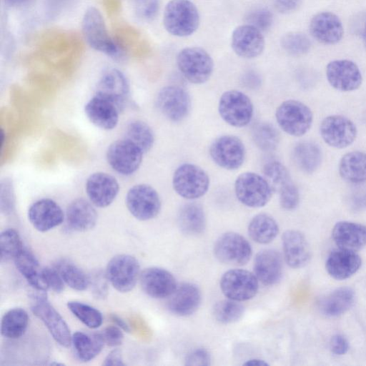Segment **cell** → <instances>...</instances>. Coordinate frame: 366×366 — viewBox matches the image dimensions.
I'll use <instances>...</instances> for the list:
<instances>
[{"label":"cell","mask_w":366,"mask_h":366,"mask_svg":"<svg viewBox=\"0 0 366 366\" xmlns=\"http://www.w3.org/2000/svg\"><path fill=\"white\" fill-rule=\"evenodd\" d=\"M163 24L172 35L189 36L199 24L198 9L190 0H170L164 8Z\"/></svg>","instance_id":"1"},{"label":"cell","mask_w":366,"mask_h":366,"mask_svg":"<svg viewBox=\"0 0 366 366\" xmlns=\"http://www.w3.org/2000/svg\"><path fill=\"white\" fill-rule=\"evenodd\" d=\"M81 30L86 43L94 49L111 56L120 51L117 43L109 36L101 12L91 6L85 11L81 21Z\"/></svg>","instance_id":"2"},{"label":"cell","mask_w":366,"mask_h":366,"mask_svg":"<svg viewBox=\"0 0 366 366\" xmlns=\"http://www.w3.org/2000/svg\"><path fill=\"white\" fill-rule=\"evenodd\" d=\"M177 64L185 79L194 84L207 81L214 70L211 56L204 49L197 46L182 49L177 54Z\"/></svg>","instance_id":"3"},{"label":"cell","mask_w":366,"mask_h":366,"mask_svg":"<svg viewBox=\"0 0 366 366\" xmlns=\"http://www.w3.org/2000/svg\"><path fill=\"white\" fill-rule=\"evenodd\" d=\"M276 120L280 127L287 134L301 137L310 129L313 114L304 103L295 99L283 102L277 107Z\"/></svg>","instance_id":"4"},{"label":"cell","mask_w":366,"mask_h":366,"mask_svg":"<svg viewBox=\"0 0 366 366\" xmlns=\"http://www.w3.org/2000/svg\"><path fill=\"white\" fill-rule=\"evenodd\" d=\"M234 192L242 204L249 207L259 208L268 203L273 190L264 176L247 172L236 179Z\"/></svg>","instance_id":"5"},{"label":"cell","mask_w":366,"mask_h":366,"mask_svg":"<svg viewBox=\"0 0 366 366\" xmlns=\"http://www.w3.org/2000/svg\"><path fill=\"white\" fill-rule=\"evenodd\" d=\"M172 185L180 197L187 199H195L207 193L209 187V178L200 167L185 163L175 170Z\"/></svg>","instance_id":"6"},{"label":"cell","mask_w":366,"mask_h":366,"mask_svg":"<svg viewBox=\"0 0 366 366\" xmlns=\"http://www.w3.org/2000/svg\"><path fill=\"white\" fill-rule=\"evenodd\" d=\"M31 310L42 321L59 345L64 347L70 346L72 335L69 328L63 317L50 304L44 293L32 297Z\"/></svg>","instance_id":"7"},{"label":"cell","mask_w":366,"mask_h":366,"mask_svg":"<svg viewBox=\"0 0 366 366\" xmlns=\"http://www.w3.org/2000/svg\"><path fill=\"white\" fill-rule=\"evenodd\" d=\"M218 111L222 119L234 127L247 126L253 116V104L243 92L229 90L224 92L219 101Z\"/></svg>","instance_id":"8"},{"label":"cell","mask_w":366,"mask_h":366,"mask_svg":"<svg viewBox=\"0 0 366 366\" xmlns=\"http://www.w3.org/2000/svg\"><path fill=\"white\" fill-rule=\"evenodd\" d=\"M219 285L226 297L238 302L253 298L259 289V280L255 274L242 269H234L224 272Z\"/></svg>","instance_id":"9"},{"label":"cell","mask_w":366,"mask_h":366,"mask_svg":"<svg viewBox=\"0 0 366 366\" xmlns=\"http://www.w3.org/2000/svg\"><path fill=\"white\" fill-rule=\"evenodd\" d=\"M106 275L110 284L120 292L132 290L140 276L137 259L129 254H118L107 264Z\"/></svg>","instance_id":"10"},{"label":"cell","mask_w":366,"mask_h":366,"mask_svg":"<svg viewBox=\"0 0 366 366\" xmlns=\"http://www.w3.org/2000/svg\"><path fill=\"white\" fill-rule=\"evenodd\" d=\"M129 212L142 221L154 218L161 209V199L157 192L150 185L139 184L131 187L126 196Z\"/></svg>","instance_id":"11"},{"label":"cell","mask_w":366,"mask_h":366,"mask_svg":"<svg viewBox=\"0 0 366 366\" xmlns=\"http://www.w3.org/2000/svg\"><path fill=\"white\" fill-rule=\"evenodd\" d=\"M214 253L216 258L224 264L242 266L249 260L252 250L243 236L228 232L218 237L214 246Z\"/></svg>","instance_id":"12"},{"label":"cell","mask_w":366,"mask_h":366,"mask_svg":"<svg viewBox=\"0 0 366 366\" xmlns=\"http://www.w3.org/2000/svg\"><path fill=\"white\" fill-rule=\"evenodd\" d=\"M320 132L324 142L336 149L347 147L355 141L357 135L355 123L342 115L326 117L321 122Z\"/></svg>","instance_id":"13"},{"label":"cell","mask_w":366,"mask_h":366,"mask_svg":"<svg viewBox=\"0 0 366 366\" xmlns=\"http://www.w3.org/2000/svg\"><path fill=\"white\" fill-rule=\"evenodd\" d=\"M209 155L219 167L235 170L244 163L245 148L237 137L223 135L213 141L209 147Z\"/></svg>","instance_id":"14"},{"label":"cell","mask_w":366,"mask_h":366,"mask_svg":"<svg viewBox=\"0 0 366 366\" xmlns=\"http://www.w3.org/2000/svg\"><path fill=\"white\" fill-rule=\"evenodd\" d=\"M143 152L127 139L112 142L107 151V160L117 173L130 175L139 167Z\"/></svg>","instance_id":"15"},{"label":"cell","mask_w":366,"mask_h":366,"mask_svg":"<svg viewBox=\"0 0 366 366\" xmlns=\"http://www.w3.org/2000/svg\"><path fill=\"white\" fill-rule=\"evenodd\" d=\"M156 105L159 111L172 122L184 119L191 109V99L188 92L177 86L163 87L157 94Z\"/></svg>","instance_id":"16"},{"label":"cell","mask_w":366,"mask_h":366,"mask_svg":"<svg viewBox=\"0 0 366 366\" xmlns=\"http://www.w3.org/2000/svg\"><path fill=\"white\" fill-rule=\"evenodd\" d=\"M326 77L334 89L341 92L354 91L362 82V73L358 66L348 59L330 61L326 67Z\"/></svg>","instance_id":"17"},{"label":"cell","mask_w":366,"mask_h":366,"mask_svg":"<svg viewBox=\"0 0 366 366\" xmlns=\"http://www.w3.org/2000/svg\"><path fill=\"white\" fill-rule=\"evenodd\" d=\"M231 46L239 56L253 59L263 52L265 41L261 31L247 24L237 26L233 31Z\"/></svg>","instance_id":"18"},{"label":"cell","mask_w":366,"mask_h":366,"mask_svg":"<svg viewBox=\"0 0 366 366\" xmlns=\"http://www.w3.org/2000/svg\"><path fill=\"white\" fill-rule=\"evenodd\" d=\"M311 36L325 45H334L341 41L344 28L340 18L330 11H322L312 16L309 24Z\"/></svg>","instance_id":"19"},{"label":"cell","mask_w":366,"mask_h":366,"mask_svg":"<svg viewBox=\"0 0 366 366\" xmlns=\"http://www.w3.org/2000/svg\"><path fill=\"white\" fill-rule=\"evenodd\" d=\"M139 280L143 291L154 298L169 297L177 287L174 275L167 269L157 267L144 269L140 273Z\"/></svg>","instance_id":"20"},{"label":"cell","mask_w":366,"mask_h":366,"mask_svg":"<svg viewBox=\"0 0 366 366\" xmlns=\"http://www.w3.org/2000/svg\"><path fill=\"white\" fill-rule=\"evenodd\" d=\"M119 184L112 175L105 172H95L86 180V192L90 202L96 207L110 205L119 192Z\"/></svg>","instance_id":"21"},{"label":"cell","mask_w":366,"mask_h":366,"mask_svg":"<svg viewBox=\"0 0 366 366\" xmlns=\"http://www.w3.org/2000/svg\"><path fill=\"white\" fill-rule=\"evenodd\" d=\"M129 92V82L124 74L117 69H111L101 76L96 94L109 100L120 110L128 99Z\"/></svg>","instance_id":"22"},{"label":"cell","mask_w":366,"mask_h":366,"mask_svg":"<svg viewBox=\"0 0 366 366\" xmlns=\"http://www.w3.org/2000/svg\"><path fill=\"white\" fill-rule=\"evenodd\" d=\"M28 218L38 231L47 232L61 224L64 219L60 206L51 199H41L33 203L28 210Z\"/></svg>","instance_id":"23"},{"label":"cell","mask_w":366,"mask_h":366,"mask_svg":"<svg viewBox=\"0 0 366 366\" xmlns=\"http://www.w3.org/2000/svg\"><path fill=\"white\" fill-rule=\"evenodd\" d=\"M282 256L274 249H262L254 257L253 273L264 285L277 284L282 278Z\"/></svg>","instance_id":"24"},{"label":"cell","mask_w":366,"mask_h":366,"mask_svg":"<svg viewBox=\"0 0 366 366\" xmlns=\"http://www.w3.org/2000/svg\"><path fill=\"white\" fill-rule=\"evenodd\" d=\"M282 249L287 264L295 269L308 264L311 250L305 235L297 230H287L282 237Z\"/></svg>","instance_id":"25"},{"label":"cell","mask_w":366,"mask_h":366,"mask_svg":"<svg viewBox=\"0 0 366 366\" xmlns=\"http://www.w3.org/2000/svg\"><path fill=\"white\" fill-rule=\"evenodd\" d=\"M202 301L199 287L192 283L184 282L177 285L176 290L169 297L168 309L178 316H188L194 313Z\"/></svg>","instance_id":"26"},{"label":"cell","mask_w":366,"mask_h":366,"mask_svg":"<svg viewBox=\"0 0 366 366\" xmlns=\"http://www.w3.org/2000/svg\"><path fill=\"white\" fill-rule=\"evenodd\" d=\"M84 112L94 125L104 130L113 129L119 121V110L117 107L97 94L86 104Z\"/></svg>","instance_id":"27"},{"label":"cell","mask_w":366,"mask_h":366,"mask_svg":"<svg viewBox=\"0 0 366 366\" xmlns=\"http://www.w3.org/2000/svg\"><path fill=\"white\" fill-rule=\"evenodd\" d=\"M361 264V257L355 251L338 248L330 252L325 267L331 277L342 280L356 273Z\"/></svg>","instance_id":"28"},{"label":"cell","mask_w":366,"mask_h":366,"mask_svg":"<svg viewBox=\"0 0 366 366\" xmlns=\"http://www.w3.org/2000/svg\"><path fill=\"white\" fill-rule=\"evenodd\" d=\"M332 236L339 248L356 252L366 245V226L348 221L338 222L332 229Z\"/></svg>","instance_id":"29"},{"label":"cell","mask_w":366,"mask_h":366,"mask_svg":"<svg viewBox=\"0 0 366 366\" xmlns=\"http://www.w3.org/2000/svg\"><path fill=\"white\" fill-rule=\"evenodd\" d=\"M89 202L84 199L72 201L66 209V224L69 229L85 232L92 229L97 221V213Z\"/></svg>","instance_id":"30"},{"label":"cell","mask_w":366,"mask_h":366,"mask_svg":"<svg viewBox=\"0 0 366 366\" xmlns=\"http://www.w3.org/2000/svg\"><path fill=\"white\" fill-rule=\"evenodd\" d=\"M339 173L347 182L357 184L366 182V153L353 151L342 156L339 164Z\"/></svg>","instance_id":"31"},{"label":"cell","mask_w":366,"mask_h":366,"mask_svg":"<svg viewBox=\"0 0 366 366\" xmlns=\"http://www.w3.org/2000/svg\"><path fill=\"white\" fill-rule=\"evenodd\" d=\"M15 265L28 283L35 290L44 292L48 289L36 258L29 251L23 249L14 259Z\"/></svg>","instance_id":"32"},{"label":"cell","mask_w":366,"mask_h":366,"mask_svg":"<svg viewBox=\"0 0 366 366\" xmlns=\"http://www.w3.org/2000/svg\"><path fill=\"white\" fill-rule=\"evenodd\" d=\"M180 230L188 235H197L206 227V217L202 206L197 203H187L181 207L177 214Z\"/></svg>","instance_id":"33"},{"label":"cell","mask_w":366,"mask_h":366,"mask_svg":"<svg viewBox=\"0 0 366 366\" xmlns=\"http://www.w3.org/2000/svg\"><path fill=\"white\" fill-rule=\"evenodd\" d=\"M355 298V292L351 288L340 287L322 299L320 302V309L326 316L337 317L352 307Z\"/></svg>","instance_id":"34"},{"label":"cell","mask_w":366,"mask_h":366,"mask_svg":"<svg viewBox=\"0 0 366 366\" xmlns=\"http://www.w3.org/2000/svg\"><path fill=\"white\" fill-rule=\"evenodd\" d=\"M71 343L77 357L81 361L88 362L100 353L104 340L101 333L76 332L71 336Z\"/></svg>","instance_id":"35"},{"label":"cell","mask_w":366,"mask_h":366,"mask_svg":"<svg viewBox=\"0 0 366 366\" xmlns=\"http://www.w3.org/2000/svg\"><path fill=\"white\" fill-rule=\"evenodd\" d=\"M247 229L250 238L262 244L272 242L279 233L276 220L265 213L255 215L249 222Z\"/></svg>","instance_id":"36"},{"label":"cell","mask_w":366,"mask_h":366,"mask_svg":"<svg viewBox=\"0 0 366 366\" xmlns=\"http://www.w3.org/2000/svg\"><path fill=\"white\" fill-rule=\"evenodd\" d=\"M322 157L320 148L312 142H300L292 150L295 165L305 173L314 172L320 167Z\"/></svg>","instance_id":"37"},{"label":"cell","mask_w":366,"mask_h":366,"mask_svg":"<svg viewBox=\"0 0 366 366\" xmlns=\"http://www.w3.org/2000/svg\"><path fill=\"white\" fill-rule=\"evenodd\" d=\"M29 325V315L22 308L16 307L8 310L2 317L1 333L9 339H16L26 332Z\"/></svg>","instance_id":"38"},{"label":"cell","mask_w":366,"mask_h":366,"mask_svg":"<svg viewBox=\"0 0 366 366\" xmlns=\"http://www.w3.org/2000/svg\"><path fill=\"white\" fill-rule=\"evenodd\" d=\"M125 139L137 146L143 153L150 150L154 142L151 127L140 120L132 121L126 128Z\"/></svg>","instance_id":"39"},{"label":"cell","mask_w":366,"mask_h":366,"mask_svg":"<svg viewBox=\"0 0 366 366\" xmlns=\"http://www.w3.org/2000/svg\"><path fill=\"white\" fill-rule=\"evenodd\" d=\"M252 135L256 146L264 152L275 150L280 139L276 127L266 122H257L254 125Z\"/></svg>","instance_id":"40"},{"label":"cell","mask_w":366,"mask_h":366,"mask_svg":"<svg viewBox=\"0 0 366 366\" xmlns=\"http://www.w3.org/2000/svg\"><path fill=\"white\" fill-rule=\"evenodd\" d=\"M55 267L64 283L73 290L83 291L89 287V277L75 264L67 260H61L56 264Z\"/></svg>","instance_id":"41"},{"label":"cell","mask_w":366,"mask_h":366,"mask_svg":"<svg viewBox=\"0 0 366 366\" xmlns=\"http://www.w3.org/2000/svg\"><path fill=\"white\" fill-rule=\"evenodd\" d=\"M244 312V306L238 301L224 300L217 302L213 308L214 319L222 324H230L240 320Z\"/></svg>","instance_id":"42"},{"label":"cell","mask_w":366,"mask_h":366,"mask_svg":"<svg viewBox=\"0 0 366 366\" xmlns=\"http://www.w3.org/2000/svg\"><path fill=\"white\" fill-rule=\"evenodd\" d=\"M67 307L84 325L91 329L99 327L103 321L102 313L95 307L78 301H70Z\"/></svg>","instance_id":"43"},{"label":"cell","mask_w":366,"mask_h":366,"mask_svg":"<svg viewBox=\"0 0 366 366\" xmlns=\"http://www.w3.org/2000/svg\"><path fill=\"white\" fill-rule=\"evenodd\" d=\"M264 177L273 192H279L292 182L289 171L282 163L274 161L266 164L263 168Z\"/></svg>","instance_id":"44"},{"label":"cell","mask_w":366,"mask_h":366,"mask_svg":"<svg viewBox=\"0 0 366 366\" xmlns=\"http://www.w3.org/2000/svg\"><path fill=\"white\" fill-rule=\"evenodd\" d=\"M22 242L18 232L14 229H7L0 235L1 262L15 259L23 249Z\"/></svg>","instance_id":"45"},{"label":"cell","mask_w":366,"mask_h":366,"mask_svg":"<svg viewBox=\"0 0 366 366\" xmlns=\"http://www.w3.org/2000/svg\"><path fill=\"white\" fill-rule=\"evenodd\" d=\"M280 45L287 54L297 56L308 53L312 43L309 37L304 33L293 31L282 36Z\"/></svg>","instance_id":"46"},{"label":"cell","mask_w":366,"mask_h":366,"mask_svg":"<svg viewBox=\"0 0 366 366\" xmlns=\"http://www.w3.org/2000/svg\"><path fill=\"white\" fill-rule=\"evenodd\" d=\"M131 4L136 16L144 21H152L159 9V0H131Z\"/></svg>","instance_id":"47"},{"label":"cell","mask_w":366,"mask_h":366,"mask_svg":"<svg viewBox=\"0 0 366 366\" xmlns=\"http://www.w3.org/2000/svg\"><path fill=\"white\" fill-rule=\"evenodd\" d=\"M247 22L259 31H266L270 28L273 22V15L265 8L252 10L247 16Z\"/></svg>","instance_id":"48"},{"label":"cell","mask_w":366,"mask_h":366,"mask_svg":"<svg viewBox=\"0 0 366 366\" xmlns=\"http://www.w3.org/2000/svg\"><path fill=\"white\" fill-rule=\"evenodd\" d=\"M280 204L285 210H293L299 204L300 194L297 187L292 181L279 192Z\"/></svg>","instance_id":"49"},{"label":"cell","mask_w":366,"mask_h":366,"mask_svg":"<svg viewBox=\"0 0 366 366\" xmlns=\"http://www.w3.org/2000/svg\"><path fill=\"white\" fill-rule=\"evenodd\" d=\"M43 277L47 287L54 292L59 293L64 290V282L55 267L43 268Z\"/></svg>","instance_id":"50"},{"label":"cell","mask_w":366,"mask_h":366,"mask_svg":"<svg viewBox=\"0 0 366 366\" xmlns=\"http://www.w3.org/2000/svg\"><path fill=\"white\" fill-rule=\"evenodd\" d=\"M349 204L355 211H361L366 208V185L363 183L356 184L350 192Z\"/></svg>","instance_id":"51"},{"label":"cell","mask_w":366,"mask_h":366,"mask_svg":"<svg viewBox=\"0 0 366 366\" xmlns=\"http://www.w3.org/2000/svg\"><path fill=\"white\" fill-rule=\"evenodd\" d=\"M211 357L207 350L204 348H197L191 351L185 357L184 365L189 366H208L210 365Z\"/></svg>","instance_id":"52"},{"label":"cell","mask_w":366,"mask_h":366,"mask_svg":"<svg viewBox=\"0 0 366 366\" xmlns=\"http://www.w3.org/2000/svg\"><path fill=\"white\" fill-rule=\"evenodd\" d=\"M108 279L106 273L96 272L92 277H89V285H92L94 295L98 298H104L108 291Z\"/></svg>","instance_id":"53"},{"label":"cell","mask_w":366,"mask_h":366,"mask_svg":"<svg viewBox=\"0 0 366 366\" xmlns=\"http://www.w3.org/2000/svg\"><path fill=\"white\" fill-rule=\"evenodd\" d=\"M122 329L118 326L107 327L102 334L104 343L110 347H117L120 345L124 340V335Z\"/></svg>","instance_id":"54"},{"label":"cell","mask_w":366,"mask_h":366,"mask_svg":"<svg viewBox=\"0 0 366 366\" xmlns=\"http://www.w3.org/2000/svg\"><path fill=\"white\" fill-rule=\"evenodd\" d=\"M274 8L282 14H289L296 11L302 0H271Z\"/></svg>","instance_id":"55"},{"label":"cell","mask_w":366,"mask_h":366,"mask_svg":"<svg viewBox=\"0 0 366 366\" xmlns=\"http://www.w3.org/2000/svg\"><path fill=\"white\" fill-rule=\"evenodd\" d=\"M330 349L335 355H345L349 350V342L343 335H335L331 338Z\"/></svg>","instance_id":"56"},{"label":"cell","mask_w":366,"mask_h":366,"mask_svg":"<svg viewBox=\"0 0 366 366\" xmlns=\"http://www.w3.org/2000/svg\"><path fill=\"white\" fill-rule=\"evenodd\" d=\"M103 365L105 366H123L125 363L123 361L122 355L119 350L115 349L107 355Z\"/></svg>","instance_id":"57"},{"label":"cell","mask_w":366,"mask_h":366,"mask_svg":"<svg viewBox=\"0 0 366 366\" xmlns=\"http://www.w3.org/2000/svg\"><path fill=\"white\" fill-rule=\"evenodd\" d=\"M8 182H6V188H5V199H1V207L2 212L5 213L10 212L13 207V197H12V191L10 187L7 186ZM2 187V186H1ZM4 194V193H3Z\"/></svg>","instance_id":"58"},{"label":"cell","mask_w":366,"mask_h":366,"mask_svg":"<svg viewBox=\"0 0 366 366\" xmlns=\"http://www.w3.org/2000/svg\"><path fill=\"white\" fill-rule=\"evenodd\" d=\"M110 318L116 324V325L121 328L122 330L127 332H130L129 325L123 318L115 314L111 315Z\"/></svg>","instance_id":"59"},{"label":"cell","mask_w":366,"mask_h":366,"mask_svg":"<svg viewBox=\"0 0 366 366\" xmlns=\"http://www.w3.org/2000/svg\"><path fill=\"white\" fill-rule=\"evenodd\" d=\"M245 83L254 86L259 83V76L255 73H247L245 76Z\"/></svg>","instance_id":"60"},{"label":"cell","mask_w":366,"mask_h":366,"mask_svg":"<svg viewBox=\"0 0 366 366\" xmlns=\"http://www.w3.org/2000/svg\"><path fill=\"white\" fill-rule=\"evenodd\" d=\"M244 365H247V366H266V365H269V364L265 362L264 360H260V359H250V360H247V362H245L244 363Z\"/></svg>","instance_id":"61"},{"label":"cell","mask_w":366,"mask_h":366,"mask_svg":"<svg viewBox=\"0 0 366 366\" xmlns=\"http://www.w3.org/2000/svg\"><path fill=\"white\" fill-rule=\"evenodd\" d=\"M5 3L11 7H19L29 3L30 0H4Z\"/></svg>","instance_id":"62"},{"label":"cell","mask_w":366,"mask_h":366,"mask_svg":"<svg viewBox=\"0 0 366 366\" xmlns=\"http://www.w3.org/2000/svg\"><path fill=\"white\" fill-rule=\"evenodd\" d=\"M362 39L364 46L366 47V21L365 22L362 32Z\"/></svg>","instance_id":"63"}]
</instances>
